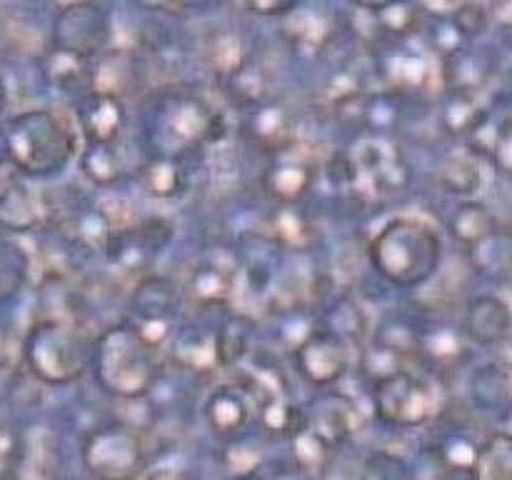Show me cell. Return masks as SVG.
Segmentation results:
<instances>
[{
    "label": "cell",
    "instance_id": "6da1fadb",
    "mask_svg": "<svg viewBox=\"0 0 512 480\" xmlns=\"http://www.w3.org/2000/svg\"><path fill=\"white\" fill-rule=\"evenodd\" d=\"M90 373L103 393L120 400H140L160 383V348L138 325L123 320L95 338Z\"/></svg>",
    "mask_w": 512,
    "mask_h": 480
},
{
    "label": "cell",
    "instance_id": "7a4b0ae2",
    "mask_svg": "<svg viewBox=\"0 0 512 480\" xmlns=\"http://www.w3.org/2000/svg\"><path fill=\"white\" fill-rule=\"evenodd\" d=\"M75 150L73 125L53 110H23L0 125V160H8L25 178H55L68 168Z\"/></svg>",
    "mask_w": 512,
    "mask_h": 480
},
{
    "label": "cell",
    "instance_id": "3957f363",
    "mask_svg": "<svg viewBox=\"0 0 512 480\" xmlns=\"http://www.w3.org/2000/svg\"><path fill=\"white\" fill-rule=\"evenodd\" d=\"M368 260L388 285L415 290L438 273L443 263V240L425 220L393 218L368 243Z\"/></svg>",
    "mask_w": 512,
    "mask_h": 480
},
{
    "label": "cell",
    "instance_id": "277c9868",
    "mask_svg": "<svg viewBox=\"0 0 512 480\" xmlns=\"http://www.w3.org/2000/svg\"><path fill=\"white\" fill-rule=\"evenodd\" d=\"M223 130V118L208 100L178 90L153 98L143 123L148 158L183 160L220 140Z\"/></svg>",
    "mask_w": 512,
    "mask_h": 480
},
{
    "label": "cell",
    "instance_id": "5b68a950",
    "mask_svg": "<svg viewBox=\"0 0 512 480\" xmlns=\"http://www.w3.org/2000/svg\"><path fill=\"white\" fill-rule=\"evenodd\" d=\"M95 338L75 320H35L23 338V360L43 385H68L83 378L93 363Z\"/></svg>",
    "mask_w": 512,
    "mask_h": 480
},
{
    "label": "cell",
    "instance_id": "8992f818",
    "mask_svg": "<svg viewBox=\"0 0 512 480\" xmlns=\"http://www.w3.org/2000/svg\"><path fill=\"white\" fill-rule=\"evenodd\" d=\"M80 455L95 480H138L148 468L143 433L123 420H108L88 430Z\"/></svg>",
    "mask_w": 512,
    "mask_h": 480
},
{
    "label": "cell",
    "instance_id": "52a82bcc",
    "mask_svg": "<svg viewBox=\"0 0 512 480\" xmlns=\"http://www.w3.org/2000/svg\"><path fill=\"white\" fill-rule=\"evenodd\" d=\"M373 408L380 423L420 428L438 418L440 390L430 378L403 368L373 383Z\"/></svg>",
    "mask_w": 512,
    "mask_h": 480
},
{
    "label": "cell",
    "instance_id": "ba28073f",
    "mask_svg": "<svg viewBox=\"0 0 512 480\" xmlns=\"http://www.w3.org/2000/svg\"><path fill=\"white\" fill-rule=\"evenodd\" d=\"M53 50L95 60L113 40V13L98 3L60 5L53 18Z\"/></svg>",
    "mask_w": 512,
    "mask_h": 480
},
{
    "label": "cell",
    "instance_id": "9c48e42d",
    "mask_svg": "<svg viewBox=\"0 0 512 480\" xmlns=\"http://www.w3.org/2000/svg\"><path fill=\"white\" fill-rule=\"evenodd\" d=\"M293 365L313 388H333L350 370V343L328 328H313L293 348Z\"/></svg>",
    "mask_w": 512,
    "mask_h": 480
},
{
    "label": "cell",
    "instance_id": "30bf717a",
    "mask_svg": "<svg viewBox=\"0 0 512 480\" xmlns=\"http://www.w3.org/2000/svg\"><path fill=\"white\" fill-rule=\"evenodd\" d=\"M180 290L163 275H148L135 285L130 295V323L138 325L155 345H163L178 328Z\"/></svg>",
    "mask_w": 512,
    "mask_h": 480
},
{
    "label": "cell",
    "instance_id": "8fae6325",
    "mask_svg": "<svg viewBox=\"0 0 512 480\" xmlns=\"http://www.w3.org/2000/svg\"><path fill=\"white\" fill-rule=\"evenodd\" d=\"M173 238V223L165 218H145L138 223H125L120 228L110 230L105 255L118 268L143 270L168 248Z\"/></svg>",
    "mask_w": 512,
    "mask_h": 480
},
{
    "label": "cell",
    "instance_id": "7c38bea8",
    "mask_svg": "<svg viewBox=\"0 0 512 480\" xmlns=\"http://www.w3.org/2000/svg\"><path fill=\"white\" fill-rule=\"evenodd\" d=\"M295 133H298V123H295L288 105L268 98L253 108H245L243 135L250 145H255L263 153H288L295 145Z\"/></svg>",
    "mask_w": 512,
    "mask_h": 480
},
{
    "label": "cell",
    "instance_id": "4fadbf2b",
    "mask_svg": "<svg viewBox=\"0 0 512 480\" xmlns=\"http://www.w3.org/2000/svg\"><path fill=\"white\" fill-rule=\"evenodd\" d=\"M75 118L85 145H118L128 128V108L123 98L108 93H88L75 100Z\"/></svg>",
    "mask_w": 512,
    "mask_h": 480
},
{
    "label": "cell",
    "instance_id": "5bb4252c",
    "mask_svg": "<svg viewBox=\"0 0 512 480\" xmlns=\"http://www.w3.org/2000/svg\"><path fill=\"white\" fill-rule=\"evenodd\" d=\"M463 328L468 343L480 348H498L505 345L512 335V308L505 298L495 293L473 295L465 305Z\"/></svg>",
    "mask_w": 512,
    "mask_h": 480
},
{
    "label": "cell",
    "instance_id": "9a60e30c",
    "mask_svg": "<svg viewBox=\"0 0 512 480\" xmlns=\"http://www.w3.org/2000/svg\"><path fill=\"white\" fill-rule=\"evenodd\" d=\"M205 423L218 438L235 440L255 418V400L243 383H223L205 400Z\"/></svg>",
    "mask_w": 512,
    "mask_h": 480
},
{
    "label": "cell",
    "instance_id": "2e32d148",
    "mask_svg": "<svg viewBox=\"0 0 512 480\" xmlns=\"http://www.w3.org/2000/svg\"><path fill=\"white\" fill-rule=\"evenodd\" d=\"M470 343L460 325H450L445 320H430L418 325L415 340V358L423 360L435 373H448L460 368L468 360Z\"/></svg>",
    "mask_w": 512,
    "mask_h": 480
},
{
    "label": "cell",
    "instance_id": "e0dca14e",
    "mask_svg": "<svg viewBox=\"0 0 512 480\" xmlns=\"http://www.w3.org/2000/svg\"><path fill=\"white\" fill-rule=\"evenodd\" d=\"M238 285V268L230 260L203 258L193 265L188 280H185V295L198 308L215 310L230 303Z\"/></svg>",
    "mask_w": 512,
    "mask_h": 480
},
{
    "label": "cell",
    "instance_id": "ac0fdd59",
    "mask_svg": "<svg viewBox=\"0 0 512 480\" xmlns=\"http://www.w3.org/2000/svg\"><path fill=\"white\" fill-rule=\"evenodd\" d=\"M303 425L333 450L358 430V405L348 395H325L303 415Z\"/></svg>",
    "mask_w": 512,
    "mask_h": 480
},
{
    "label": "cell",
    "instance_id": "d6986e66",
    "mask_svg": "<svg viewBox=\"0 0 512 480\" xmlns=\"http://www.w3.org/2000/svg\"><path fill=\"white\" fill-rule=\"evenodd\" d=\"M318 180V168L305 158L275 155L263 175V190L278 205H298Z\"/></svg>",
    "mask_w": 512,
    "mask_h": 480
},
{
    "label": "cell",
    "instance_id": "ffe728a7",
    "mask_svg": "<svg viewBox=\"0 0 512 480\" xmlns=\"http://www.w3.org/2000/svg\"><path fill=\"white\" fill-rule=\"evenodd\" d=\"M170 350L180 368L193 373H210L220 365L218 358V330H205L203 325H178L170 335Z\"/></svg>",
    "mask_w": 512,
    "mask_h": 480
},
{
    "label": "cell",
    "instance_id": "44dd1931",
    "mask_svg": "<svg viewBox=\"0 0 512 480\" xmlns=\"http://www.w3.org/2000/svg\"><path fill=\"white\" fill-rule=\"evenodd\" d=\"M43 218V203L28 183H8L0 188V230L28 233Z\"/></svg>",
    "mask_w": 512,
    "mask_h": 480
},
{
    "label": "cell",
    "instance_id": "7402d4cb",
    "mask_svg": "<svg viewBox=\"0 0 512 480\" xmlns=\"http://www.w3.org/2000/svg\"><path fill=\"white\" fill-rule=\"evenodd\" d=\"M493 75V60L483 48L465 45L458 53L443 58V80L450 90L460 93H478Z\"/></svg>",
    "mask_w": 512,
    "mask_h": 480
},
{
    "label": "cell",
    "instance_id": "603a6c76",
    "mask_svg": "<svg viewBox=\"0 0 512 480\" xmlns=\"http://www.w3.org/2000/svg\"><path fill=\"white\" fill-rule=\"evenodd\" d=\"M430 75H433V65H430L428 55L423 50H415L398 43L383 58L385 83L393 85V90H398V93H410V90L425 88Z\"/></svg>",
    "mask_w": 512,
    "mask_h": 480
},
{
    "label": "cell",
    "instance_id": "cb8c5ba5",
    "mask_svg": "<svg viewBox=\"0 0 512 480\" xmlns=\"http://www.w3.org/2000/svg\"><path fill=\"white\" fill-rule=\"evenodd\" d=\"M438 185L450 195L470 200L483 185V160L468 148H458L445 155L438 168Z\"/></svg>",
    "mask_w": 512,
    "mask_h": 480
},
{
    "label": "cell",
    "instance_id": "d4e9b609",
    "mask_svg": "<svg viewBox=\"0 0 512 480\" xmlns=\"http://www.w3.org/2000/svg\"><path fill=\"white\" fill-rule=\"evenodd\" d=\"M45 78L58 90L80 100L93 93V60L50 48V55L45 58Z\"/></svg>",
    "mask_w": 512,
    "mask_h": 480
},
{
    "label": "cell",
    "instance_id": "484cf974",
    "mask_svg": "<svg viewBox=\"0 0 512 480\" xmlns=\"http://www.w3.org/2000/svg\"><path fill=\"white\" fill-rule=\"evenodd\" d=\"M450 235L463 245L465 250L475 248L483 238H488L493 230H498V218L493 210L480 200H463L448 218Z\"/></svg>",
    "mask_w": 512,
    "mask_h": 480
},
{
    "label": "cell",
    "instance_id": "4316f807",
    "mask_svg": "<svg viewBox=\"0 0 512 480\" xmlns=\"http://www.w3.org/2000/svg\"><path fill=\"white\" fill-rule=\"evenodd\" d=\"M80 170L85 178L100 188L118 185L128 175V163L123 155V143L118 145H85L80 155Z\"/></svg>",
    "mask_w": 512,
    "mask_h": 480
},
{
    "label": "cell",
    "instance_id": "83f0119b",
    "mask_svg": "<svg viewBox=\"0 0 512 480\" xmlns=\"http://www.w3.org/2000/svg\"><path fill=\"white\" fill-rule=\"evenodd\" d=\"M138 178L145 193L158 200L180 198L188 188L183 163L173 158H148L138 168Z\"/></svg>",
    "mask_w": 512,
    "mask_h": 480
},
{
    "label": "cell",
    "instance_id": "f1b7e54d",
    "mask_svg": "<svg viewBox=\"0 0 512 480\" xmlns=\"http://www.w3.org/2000/svg\"><path fill=\"white\" fill-rule=\"evenodd\" d=\"M468 255L473 260V268L483 278L508 280L512 275V235L505 233L500 225L475 248H470Z\"/></svg>",
    "mask_w": 512,
    "mask_h": 480
},
{
    "label": "cell",
    "instance_id": "f546056e",
    "mask_svg": "<svg viewBox=\"0 0 512 480\" xmlns=\"http://www.w3.org/2000/svg\"><path fill=\"white\" fill-rule=\"evenodd\" d=\"M30 265L33 260L28 248L10 235L0 233V305L18 298L30 278Z\"/></svg>",
    "mask_w": 512,
    "mask_h": 480
},
{
    "label": "cell",
    "instance_id": "4dcf8cb0",
    "mask_svg": "<svg viewBox=\"0 0 512 480\" xmlns=\"http://www.w3.org/2000/svg\"><path fill=\"white\" fill-rule=\"evenodd\" d=\"M470 480H512V435L493 433L480 443Z\"/></svg>",
    "mask_w": 512,
    "mask_h": 480
},
{
    "label": "cell",
    "instance_id": "1f68e13d",
    "mask_svg": "<svg viewBox=\"0 0 512 480\" xmlns=\"http://www.w3.org/2000/svg\"><path fill=\"white\" fill-rule=\"evenodd\" d=\"M480 443L483 440L475 438L465 425H448L433 443V453L438 455L445 468L455 470V473H470Z\"/></svg>",
    "mask_w": 512,
    "mask_h": 480
},
{
    "label": "cell",
    "instance_id": "d6a6232c",
    "mask_svg": "<svg viewBox=\"0 0 512 480\" xmlns=\"http://www.w3.org/2000/svg\"><path fill=\"white\" fill-rule=\"evenodd\" d=\"M270 230L275 243L290 250H305L315 240V223L298 205H278L270 218Z\"/></svg>",
    "mask_w": 512,
    "mask_h": 480
},
{
    "label": "cell",
    "instance_id": "836d02e7",
    "mask_svg": "<svg viewBox=\"0 0 512 480\" xmlns=\"http://www.w3.org/2000/svg\"><path fill=\"white\" fill-rule=\"evenodd\" d=\"M488 110L483 105H478L475 93H460V90H450L448 98L443 103V128L448 130L455 138H468L475 128L480 125V120L485 118Z\"/></svg>",
    "mask_w": 512,
    "mask_h": 480
},
{
    "label": "cell",
    "instance_id": "e575fe53",
    "mask_svg": "<svg viewBox=\"0 0 512 480\" xmlns=\"http://www.w3.org/2000/svg\"><path fill=\"white\" fill-rule=\"evenodd\" d=\"M225 80H228L233 98H238L245 108H253V105L268 100V78H265V70L250 58Z\"/></svg>",
    "mask_w": 512,
    "mask_h": 480
},
{
    "label": "cell",
    "instance_id": "d590c367",
    "mask_svg": "<svg viewBox=\"0 0 512 480\" xmlns=\"http://www.w3.org/2000/svg\"><path fill=\"white\" fill-rule=\"evenodd\" d=\"M360 480H415V470L403 455H395L390 450H373L363 460Z\"/></svg>",
    "mask_w": 512,
    "mask_h": 480
},
{
    "label": "cell",
    "instance_id": "8d00e7d4",
    "mask_svg": "<svg viewBox=\"0 0 512 480\" xmlns=\"http://www.w3.org/2000/svg\"><path fill=\"white\" fill-rule=\"evenodd\" d=\"M210 60H213V68L218 70L223 78H230V75L248 60V55H245L243 43H240L238 35L220 33L215 35L213 45H210Z\"/></svg>",
    "mask_w": 512,
    "mask_h": 480
},
{
    "label": "cell",
    "instance_id": "74e56055",
    "mask_svg": "<svg viewBox=\"0 0 512 480\" xmlns=\"http://www.w3.org/2000/svg\"><path fill=\"white\" fill-rule=\"evenodd\" d=\"M450 23L470 43V40L478 38L488 28V10L483 5H460V8L450 13Z\"/></svg>",
    "mask_w": 512,
    "mask_h": 480
},
{
    "label": "cell",
    "instance_id": "f35d334b",
    "mask_svg": "<svg viewBox=\"0 0 512 480\" xmlns=\"http://www.w3.org/2000/svg\"><path fill=\"white\" fill-rule=\"evenodd\" d=\"M488 160L500 173L512 178V118H503V123H500V130L495 135Z\"/></svg>",
    "mask_w": 512,
    "mask_h": 480
},
{
    "label": "cell",
    "instance_id": "ab89813d",
    "mask_svg": "<svg viewBox=\"0 0 512 480\" xmlns=\"http://www.w3.org/2000/svg\"><path fill=\"white\" fill-rule=\"evenodd\" d=\"M20 458V440L8 425H0V475L8 473L18 465Z\"/></svg>",
    "mask_w": 512,
    "mask_h": 480
},
{
    "label": "cell",
    "instance_id": "60d3db41",
    "mask_svg": "<svg viewBox=\"0 0 512 480\" xmlns=\"http://www.w3.org/2000/svg\"><path fill=\"white\" fill-rule=\"evenodd\" d=\"M245 8L255 15H288L298 10V3H250Z\"/></svg>",
    "mask_w": 512,
    "mask_h": 480
},
{
    "label": "cell",
    "instance_id": "b9f144b4",
    "mask_svg": "<svg viewBox=\"0 0 512 480\" xmlns=\"http://www.w3.org/2000/svg\"><path fill=\"white\" fill-rule=\"evenodd\" d=\"M5 108H8V85H5L3 75H0V118H3Z\"/></svg>",
    "mask_w": 512,
    "mask_h": 480
},
{
    "label": "cell",
    "instance_id": "7bdbcfd3",
    "mask_svg": "<svg viewBox=\"0 0 512 480\" xmlns=\"http://www.w3.org/2000/svg\"><path fill=\"white\" fill-rule=\"evenodd\" d=\"M235 480H263V478H258V475L255 473H245V475H238V478Z\"/></svg>",
    "mask_w": 512,
    "mask_h": 480
}]
</instances>
